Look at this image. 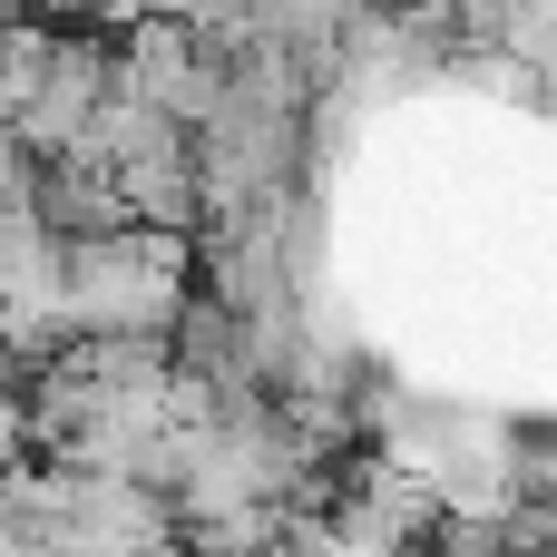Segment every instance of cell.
Returning a JSON list of instances; mask_svg holds the SVG:
<instances>
[{"mask_svg": "<svg viewBox=\"0 0 557 557\" xmlns=\"http://www.w3.org/2000/svg\"><path fill=\"white\" fill-rule=\"evenodd\" d=\"M108 39H69L59 29V49H49V69H39V88L20 98V117H10V137L29 147V166L39 157H69L78 137H88V108L108 98Z\"/></svg>", "mask_w": 557, "mask_h": 557, "instance_id": "3957f363", "label": "cell"}, {"mask_svg": "<svg viewBox=\"0 0 557 557\" xmlns=\"http://www.w3.org/2000/svg\"><path fill=\"white\" fill-rule=\"evenodd\" d=\"M127 98H147L157 117H176L186 137L215 117V98H225V69H215V49L186 29V20H127V39H117V69H108Z\"/></svg>", "mask_w": 557, "mask_h": 557, "instance_id": "7a4b0ae2", "label": "cell"}, {"mask_svg": "<svg viewBox=\"0 0 557 557\" xmlns=\"http://www.w3.org/2000/svg\"><path fill=\"white\" fill-rule=\"evenodd\" d=\"M147 557H186V539H157V548H147Z\"/></svg>", "mask_w": 557, "mask_h": 557, "instance_id": "277c9868", "label": "cell"}, {"mask_svg": "<svg viewBox=\"0 0 557 557\" xmlns=\"http://www.w3.org/2000/svg\"><path fill=\"white\" fill-rule=\"evenodd\" d=\"M186 313V235L108 225L69 245V333H176Z\"/></svg>", "mask_w": 557, "mask_h": 557, "instance_id": "6da1fadb", "label": "cell"}]
</instances>
